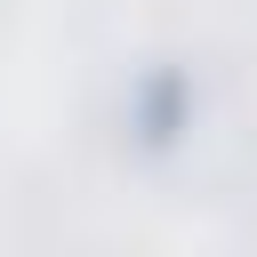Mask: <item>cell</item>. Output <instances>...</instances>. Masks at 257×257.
I'll return each instance as SVG.
<instances>
[{"mask_svg": "<svg viewBox=\"0 0 257 257\" xmlns=\"http://www.w3.org/2000/svg\"><path fill=\"white\" fill-rule=\"evenodd\" d=\"M137 120H145V137H153V145H169V137H177V120H185V80H177V72H153V80H145Z\"/></svg>", "mask_w": 257, "mask_h": 257, "instance_id": "1", "label": "cell"}]
</instances>
